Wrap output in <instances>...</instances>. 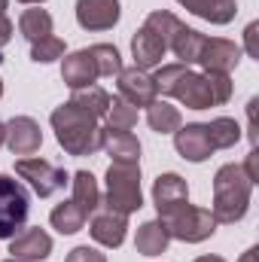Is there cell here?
I'll use <instances>...</instances> for the list:
<instances>
[{
  "label": "cell",
  "instance_id": "cell-1",
  "mask_svg": "<svg viewBox=\"0 0 259 262\" xmlns=\"http://www.w3.org/2000/svg\"><path fill=\"white\" fill-rule=\"evenodd\" d=\"M156 92L177 98L183 107L189 110H210V107H223L232 98V76L223 70H204L195 73L186 64H162L153 76Z\"/></svg>",
  "mask_w": 259,
  "mask_h": 262
},
{
  "label": "cell",
  "instance_id": "cell-2",
  "mask_svg": "<svg viewBox=\"0 0 259 262\" xmlns=\"http://www.w3.org/2000/svg\"><path fill=\"white\" fill-rule=\"evenodd\" d=\"M52 131L67 156H95L104 140V128H101L98 116H92L89 110H82L70 101L52 113Z\"/></svg>",
  "mask_w": 259,
  "mask_h": 262
},
{
  "label": "cell",
  "instance_id": "cell-3",
  "mask_svg": "<svg viewBox=\"0 0 259 262\" xmlns=\"http://www.w3.org/2000/svg\"><path fill=\"white\" fill-rule=\"evenodd\" d=\"M253 183L247 180L241 165H223L213 177V204L210 213L217 223H238L247 216Z\"/></svg>",
  "mask_w": 259,
  "mask_h": 262
},
{
  "label": "cell",
  "instance_id": "cell-4",
  "mask_svg": "<svg viewBox=\"0 0 259 262\" xmlns=\"http://www.w3.org/2000/svg\"><path fill=\"white\" fill-rule=\"evenodd\" d=\"M159 223L165 226V232L177 241H186V244H198V241H207L213 232H217V220L210 210L204 207H195V204H177L165 213H159Z\"/></svg>",
  "mask_w": 259,
  "mask_h": 262
},
{
  "label": "cell",
  "instance_id": "cell-5",
  "mask_svg": "<svg viewBox=\"0 0 259 262\" xmlns=\"http://www.w3.org/2000/svg\"><path fill=\"white\" fill-rule=\"evenodd\" d=\"M107 207L119 213H134L143 207V192H140V165H122L113 162L107 168Z\"/></svg>",
  "mask_w": 259,
  "mask_h": 262
},
{
  "label": "cell",
  "instance_id": "cell-6",
  "mask_svg": "<svg viewBox=\"0 0 259 262\" xmlns=\"http://www.w3.org/2000/svg\"><path fill=\"white\" fill-rule=\"evenodd\" d=\"M31 210V195L28 189L12 180L9 174H0V241L18 235V229H25Z\"/></svg>",
  "mask_w": 259,
  "mask_h": 262
},
{
  "label": "cell",
  "instance_id": "cell-7",
  "mask_svg": "<svg viewBox=\"0 0 259 262\" xmlns=\"http://www.w3.org/2000/svg\"><path fill=\"white\" fill-rule=\"evenodd\" d=\"M15 174L21 180H28L31 189L40 198H49L52 192L67 186V174L61 168H55L52 162H46V159H18L15 162Z\"/></svg>",
  "mask_w": 259,
  "mask_h": 262
},
{
  "label": "cell",
  "instance_id": "cell-8",
  "mask_svg": "<svg viewBox=\"0 0 259 262\" xmlns=\"http://www.w3.org/2000/svg\"><path fill=\"white\" fill-rule=\"evenodd\" d=\"M89 232H92V238L98 241V244H104V247H122V241H125V232H128V216L125 213H119V210H113V207H98L95 213H92V223H89Z\"/></svg>",
  "mask_w": 259,
  "mask_h": 262
},
{
  "label": "cell",
  "instance_id": "cell-9",
  "mask_svg": "<svg viewBox=\"0 0 259 262\" xmlns=\"http://www.w3.org/2000/svg\"><path fill=\"white\" fill-rule=\"evenodd\" d=\"M116 85H119V98H125L131 107H149L159 95L153 76L140 67H122L116 73Z\"/></svg>",
  "mask_w": 259,
  "mask_h": 262
},
{
  "label": "cell",
  "instance_id": "cell-10",
  "mask_svg": "<svg viewBox=\"0 0 259 262\" xmlns=\"http://www.w3.org/2000/svg\"><path fill=\"white\" fill-rule=\"evenodd\" d=\"M241 61V46H235L232 40L226 37H204V46L198 52V61L204 70H223V73H232Z\"/></svg>",
  "mask_w": 259,
  "mask_h": 262
},
{
  "label": "cell",
  "instance_id": "cell-11",
  "mask_svg": "<svg viewBox=\"0 0 259 262\" xmlns=\"http://www.w3.org/2000/svg\"><path fill=\"white\" fill-rule=\"evenodd\" d=\"M76 21L85 31H110L119 21V0H76Z\"/></svg>",
  "mask_w": 259,
  "mask_h": 262
},
{
  "label": "cell",
  "instance_id": "cell-12",
  "mask_svg": "<svg viewBox=\"0 0 259 262\" xmlns=\"http://www.w3.org/2000/svg\"><path fill=\"white\" fill-rule=\"evenodd\" d=\"M3 143L9 146L12 156H31V152L40 149L43 131H40V125L31 116H15V119L6 122V140Z\"/></svg>",
  "mask_w": 259,
  "mask_h": 262
},
{
  "label": "cell",
  "instance_id": "cell-13",
  "mask_svg": "<svg viewBox=\"0 0 259 262\" xmlns=\"http://www.w3.org/2000/svg\"><path fill=\"white\" fill-rule=\"evenodd\" d=\"M174 146H177V152H180L186 162H204V159H210V152H213L210 137H207V125H201V122L180 125V128L174 131Z\"/></svg>",
  "mask_w": 259,
  "mask_h": 262
},
{
  "label": "cell",
  "instance_id": "cell-14",
  "mask_svg": "<svg viewBox=\"0 0 259 262\" xmlns=\"http://www.w3.org/2000/svg\"><path fill=\"white\" fill-rule=\"evenodd\" d=\"M9 253H12V259L40 262L52 253V238L43 229H25L9 238Z\"/></svg>",
  "mask_w": 259,
  "mask_h": 262
},
{
  "label": "cell",
  "instance_id": "cell-15",
  "mask_svg": "<svg viewBox=\"0 0 259 262\" xmlns=\"http://www.w3.org/2000/svg\"><path fill=\"white\" fill-rule=\"evenodd\" d=\"M165 52H168L165 40H162L156 31H149L146 25H140V31L131 37V55H134V67H140V70L159 67V64H162V58H165Z\"/></svg>",
  "mask_w": 259,
  "mask_h": 262
},
{
  "label": "cell",
  "instance_id": "cell-16",
  "mask_svg": "<svg viewBox=\"0 0 259 262\" xmlns=\"http://www.w3.org/2000/svg\"><path fill=\"white\" fill-rule=\"evenodd\" d=\"M153 201H156V210L165 213L177 204H186L189 201V186L180 174H159L156 183H153Z\"/></svg>",
  "mask_w": 259,
  "mask_h": 262
},
{
  "label": "cell",
  "instance_id": "cell-17",
  "mask_svg": "<svg viewBox=\"0 0 259 262\" xmlns=\"http://www.w3.org/2000/svg\"><path fill=\"white\" fill-rule=\"evenodd\" d=\"M101 149H104L113 162H122V165H137V162H140V140H137L131 131L104 128Z\"/></svg>",
  "mask_w": 259,
  "mask_h": 262
},
{
  "label": "cell",
  "instance_id": "cell-18",
  "mask_svg": "<svg viewBox=\"0 0 259 262\" xmlns=\"http://www.w3.org/2000/svg\"><path fill=\"white\" fill-rule=\"evenodd\" d=\"M61 79H64L70 89H85V85H95L98 79V70L95 61L89 55V49H79V52H70L61 64Z\"/></svg>",
  "mask_w": 259,
  "mask_h": 262
},
{
  "label": "cell",
  "instance_id": "cell-19",
  "mask_svg": "<svg viewBox=\"0 0 259 262\" xmlns=\"http://www.w3.org/2000/svg\"><path fill=\"white\" fill-rule=\"evenodd\" d=\"M183 9H189L192 15L210 21V25H229L238 12L235 0H177Z\"/></svg>",
  "mask_w": 259,
  "mask_h": 262
},
{
  "label": "cell",
  "instance_id": "cell-20",
  "mask_svg": "<svg viewBox=\"0 0 259 262\" xmlns=\"http://www.w3.org/2000/svg\"><path fill=\"white\" fill-rule=\"evenodd\" d=\"M201 46H204V34H198V31H192V28H186L183 21L177 25V31H174L171 40H168V49L180 58V64H186V67L198 61Z\"/></svg>",
  "mask_w": 259,
  "mask_h": 262
},
{
  "label": "cell",
  "instance_id": "cell-21",
  "mask_svg": "<svg viewBox=\"0 0 259 262\" xmlns=\"http://www.w3.org/2000/svg\"><path fill=\"white\" fill-rule=\"evenodd\" d=\"M168 241H171V235L165 232V226L159 220L143 223L137 229V235H134V247H137L140 256H162L168 250Z\"/></svg>",
  "mask_w": 259,
  "mask_h": 262
},
{
  "label": "cell",
  "instance_id": "cell-22",
  "mask_svg": "<svg viewBox=\"0 0 259 262\" xmlns=\"http://www.w3.org/2000/svg\"><path fill=\"white\" fill-rule=\"evenodd\" d=\"M73 204L85 213V216H92L98 207H101V189H98V180L89 174V171H76L73 174Z\"/></svg>",
  "mask_w": 259,
  "mask_h": 262
},
{
  "label": "cell",
  "instance_id": "cell-23",
  "mask_svg": "<svg viewBox=\"0 0 259 262\" xmlns=\"http://www.w3.org/2000/svg\"><path fill=\"white\" fill-rule=\"evenodd\" d=\"M146 122H149V128L159 131V134H174V131L183 125V116H180L177 107H171L168 101H159L156 98L146 107Z\"/></svg>",
  "mask_w": 259,
  "mask_h": 262
},
{
  "label": "cell",
  "instance_id": "cell-24",
  "mask_svg": "<svg viewBox=\"0 0 259 262\" xmlns=\"http://www.w3.org/2000/svg\"><path fill=\"white\" fill-rule=\"evenodd\" d=\"M85 220H89V216H85L73 201H61V204H55L52 213H49L52 229H58L61 235H76V232L85 226Z\"/></svg>",
  "mask_w": 259,
  "mask_h": 262
},
{
  "label": "cell",
  "instance_id": "cell-25",
  "mask_svg": "<svg viewBox=\"0 0 259 262\" xmlns=\"http://www.w3.org/2000/svg\"><path fill=\"white\" fill-rule=\"evenodd\" d=\"M18 31L25 34V40L37 43V40H43V37L52 34V15L46 9H40V6L37 9H25L21 18H18Z\"/></svg>",
  "mask_w": 259,
  "mask_h": 262
},
{
  "label": "cell",
  "instance_id": "cell-26",
  "mask_svg": "<svg viewBox=\"0 0 259 262\" xmlns=\"http://www.w3.org/2000/svg\"><path fill=\"white\" fill-rule=\"evenodd\" d=\"M207 137H210V146H213V149H232V146L241 140V128H238L235 119L220 116V119L207 122Z\"/></svg>",
  "mask_w": 259,
  "mask_h": 262
},
{
  "label": "cell",
  "instance_id": "cell-27",
  "mask_svg": "<svg viewBox=\"0 0 259 262\" xmlns=\"http://www.w3.org/2000/svg\"><path fill=\"white\" fill-rule=\"evenodd\" d=\"M70 104H76V107H82V110H89L92 116L101 119L107 113V107H110V95L101 85H85V89H73Z\"/></svg>",
  "mask_w": 259,
  "mask_h": 262
},
{
  "label": "cell",
  "instance_id": "cell-28",
  "mask_svg": "<svg viewBox=\"0 0 259 262\" xmlns=\"http://www.w3.org/2000/svg\"><path fill=\"white\" fill-rule=\"evenodd\" d=\"M104 119H107V128L131 131L137 125V107H131L125 98H110V107H107Z\"/></svg>",
  "mask_w": 259,
  "mask_h": 262
},
{
  "label": "cell",
  "instance_id": "cell-29",
  "mask_svg": "<svg viewBox=\"0 0 259 262\" xmlns=\"http://www.w3.org/2000/svg\"><path fill=\"white\" fill-rule=\"evenodd\" d=\"M89 55H92V61H95L98 76H116V73L122 70V55H119V49L110 46V43H95V46L89 49Z\"/></svg>",
  "mask_w": 259,
  "mask_h": 262
},
{
  "label": "cell",
  "instance_id": "cell-30",
  "mask_svg": "<svg viewBox=\"0 0 259 262\" xmlns=\"http://www.w3.org/2000/svg\"><path fill=\"white\" fill-rule=\"evenodd\" d=\"M61 55H64V40H58L55 34H49V37L31 43V58H34L37 64H52V61H58Z\"/></svg>",
  "mask_w": 259,
  "mask_h": 262
},
{
  "label": "cell",
  "instance_id": "cell-31",
  "mask_svg": "<svg viewBox=\"0 0 259 262\" xmlns=\"http://www.w3.org/2000/svg\"><path fill=\"white\" fill-rule=\"evenodd\" d=\"M67 262H107V256H104L101 250L82 244V247H73V250L67 253Z\"/></svg>",
  "mask_w": 259,
  "mask_h": 262
},
{
  "label": "cell",
  "instance_id": "cell-32",
  "mask_svg": "<svg viewBox=\"0 0 259 262\" xmlns=\"http://www.w3.org/2000/svg\"><path fill=\"white\" fill-rule=\"evenodd\" d=\"M241 168H244V174H247V180H250V183L256 186V183H259V149H256V146L250 149V156H247V162H244Z\"/></svg>",
  "mask_w": 259,
  "mask_h": 262
},
{
  "label": "cell",
  "instance_id": "cell-33",
  "mask_svg": "<svg viewBox=\"0 0 259 262\" xmlns=\"http://www.w3.org/2000/svg\"><path fill=\"white\" fill-rule=\"evenodd\" d=\"M256 34H259V21H250V25H247V31H244V43H247V55H250V58H259Z\"/></svg>",
  "mask_w": 259,
  "mask_h": 262
},
{
  "label": "cell",
  "instance_id": "cell-34",
  "mask_svg": "<svg viewBox=\"0 0 259 262\" xmlns=\"http://www.w3.org/2000/svg\"><path fill=\"white\" fill-rule=\"evenodd\" d=\"M9 40H12V21H9V18L0 12V49H3Z\"/></svg>",
  "mask_w": 259,
  "mask_h": 262
},
{
  "label": "cell",
  "instance_id": "cell-35",
  "mask_svg": "<svg viewBox=\"0 0 259 262\" xmlns=\"http://www.w3.org/2000/svg\"><path fill=\"white\" fill-rule=\"evenodd\" d=\"M256 256H259V250H256V247H250L247 253H241V259H238V262H256Z\"/></svg>",
  "mask_w": 259,
  "mask_h": 262
},
{
  "label": "cell",
  "instance_id": "cell-36",
  "mask_svg": "<svg viewBox=\"0 0 259 262\" xmlns=\"http://www.w3.org/2000/svg\"><path fill=\"white\" fill-rule=\"evenodd\" d=\"M195 262H226L223 256H198Z\"/></svg>",
  "mask_w": 259,
  "mask_h": 262
},
{
  "label": "cell",
  "instance_id": "cell-37",
  "mask_svg": "<svg viewBox=\"0 0 259 262\" xmlns=\"http://www.w3.org/2000/svg\"><path fill=\"white\" fill-rule=\"evenodd\" d=\"M3 140H6V125L0 122V146H3Z\"/></svg>",
  "mask_w": 259,
  "mask_h": 262
},
{
  "label": "cell",
  "instance_id": "cell-38",
  "mask_svg": "<svg viewBox=\"0 0 259 262\" xmlns=\"http://www.w3.org/2000/svg\"><path fill=\"white\" fill-rule=\"evenodd\" d=\"M18 3H43V0H18Z\"/></svg>",
  "mask_w": 259,
  "mask_h": 262
},
{
  "label": "cell",
  "instance_id": "cell-39",
  "mask_svg": "<svg viewBox=\"0 0 259 262\" xmlns=\"http://www.w3.org/2000/svg\"><path fill=\"white\" fill-rule=\"evenodd\" d=\"M3 9H6V0H0V12H3Z\"/></svg>",
  "mask_w": 259,
  "mask_h": 262
},
{
  "label": "cell",
  "instance_id": "cell-40",
  "mask_svg": "<svg viewBox=\"0 0 259 262\" xmlns=\"http://www.w3.org/2000/svg\"><path fill=\"white\" fill-rule=\"evenodd\" d=\"M0 98H3V79H0Z\"/></svg>",
  "mask_w": 259,
  "mask_h": 262
},
{
  "label": "cell",
  "instance_id": "cell-41",
  "mask_svg": "<svg viewBox=\"0 0 259 262\" xmlns=\"http://www.w3.org/2000/svg\"><path fill=\"white\" fill-rule=\"evenodd\" d=\"M6 262H21V259H6Z\"/></svg>",
  "mask_w": 259,
  "mask_h": 262
}]
</instances>
